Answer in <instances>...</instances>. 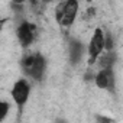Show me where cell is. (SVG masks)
<instances>
[{"instance_id":"6da1fadb","label":"cell","mask_w":123,"mask_h":123,"mask_svg":"<svg viewBox=\"0 0 123 123\" xmlns=\"http://www.w3.org/2000/svg\"><path fill=\"white\" fill-rule=\"evenodd\" d=\"M78 9H80V5L75 0H68V2H62V3L56 5L55 18L58 23L62 28H70L78 15Z\"/></svg>"},{"instance_id":"7a4b0ae2","label":"cell","mask_w":123,"mask_h":123,"mask_svg":"<svg viewBox=\"0 0 123 123\" xmlns=\"http://www.w3.org/2000/svg\"><path fill=\"white\" fill-rule=\"evenodd\" d=\"M104 51V32L103 29L97 28L94 29V33L91 35V39L88 42V55H90V62H96L97 58Z\"/></svg>"},{"instance_id":"3957f363","label":"cell","mask_w":123,"mask_h":123,"mask_svg":"<svg viewBox=\"0 0 123 123\" xmlns=\"http://www.w3.org/2000/svg\"><path fill=\"white\" fill-rule=\"evenodd\" d=\"M29 94H31V86L26 80H18L10 91V96L18 106H23L28 101Z\"/></svg>"},{"instance_id":"277c9868","label":"cell","mask_w":123,"mask_h":123,"mask_svg":"<svg viewBox=\"0 0 123 123\" xmlns=\"http://www.w3.org/2000/svg\"><path fill=\"white\" fill-rule=\"evenodd\" d=\"M16 33H18V39H19L20 45L25 46V48H28L29 45H32V42H33V39L36 36L35 26L31 25V23H28V22L20 23L19 28H18V31H16Z\"/></svg>"},{"instance_id":"5b68a950","label":"cell","mask_w":123,"mask_h":123,"mask_svg":"<svg viewBox=\"0 0 123 123\" xmlns=\"http://www.w3.org/2000/svg\"><path fill=\"white\" fill-rule=\"evenodd\" d=\"M94 83L98 88L111 91L113 87H114V73H113V70H100L94 77Z\"/></svg>"},{"instance_id":"8992f818","label":"cell","mask_w":123,"mask_h":123,"mask_svg":"<svg viewBox=\"0 0 123 123\" xmlns=\"http://www.w3.org/2000/svg\"><path fill=\"white\" fill-rule=\"evenodd\" d=\"M45 68H46L45 58H43L42 55L36 54V55H33V62H32V65L26 70V73H28L29 77H32L33 80H38V81H39V80H42V77H43Z\"/></svg>"},{"instance_id":"52a82bcc","label":"cell","mask_w":123,"mask_h":123,"mask_svg":"<svg viewBox=\"0 0 123 123\" xmlns=\"http://www.w3.org/2000/svg\"><path fill=\"white\" fill-rule=\"evenodd\" d=\"M97 62L100 70H111L116 62V54L113 51H107L106 54H101L100 58H97Z\"/></svg>"},{"instance_id":"ba28073f","label":"cell","mask_w":123,"mask_h":123,"mask_svg":"<svg viewBox=\"0 0 123 123\" xmlns=\"http://www.w3.org/2000/svg\"><path fill=\"white\" fill-rule=\"evenodd\" d=\"M81 55H83V46H81V43L77 42V41L71 42V45H70V56H71V61H73L74 64L78 62V61L81 59Z\"/></svg>"},{"instance_id":"9c48e42d","label":"cell","mask_w":123,"mask_h":123,"mask_svg":"<svg viewBox=\"0 0 123 123\" xmlns=\"http://www.w3.org/2000/svg\"><path fill=\"white\" fill-rule=\"evenodd\" d=\"M113 46H114V38H113L111 32H106L104 33V49H106V52L113 51Z\"/></svg>"},{"instance_id":"30bf717a","label":"cell","mask_w":123,"mask_h":123,"mask_svg":"<svg viewBox=\"0 0 123 123\" xmlns=\"http://www.w3.org/2000/svg\"><path fill=\"white\" fill-rule=\"evenodd\" d=\"M9 110H10V104L7 101L0 100V123L6 119V116L9 114Z\"/></svg>"},{"instance_id":"8fae6325","label":"cell","mask_w":123,"mask_h":123,"mask_svg":"<svg viewBox=\"0 0 123 123\" xmlns=\"http://www.w3.org/2000/svg\"><path fill=\"white\" fill-rule=\"evenodd\" d=\"M96 120H97V123H114L113 119H110L107 116H97Z\"/></svg>"},{"instance_id":"7c38bea8","label":"cell","mask_w":123,"mask_h":123,"mask_svg":"<svg viewBox=\"0 0 123 123\" xmlns=\"http://www.w3.org/2000/svg\"><path fill=\"white\" fill-rule=\"evenodd\" d=\"M55 123H67V122H65V120H61V119H59V120H56Z\"/></svg>"}]
</instances>
